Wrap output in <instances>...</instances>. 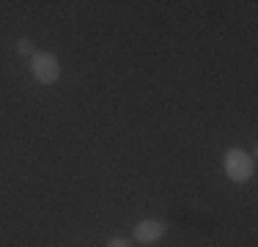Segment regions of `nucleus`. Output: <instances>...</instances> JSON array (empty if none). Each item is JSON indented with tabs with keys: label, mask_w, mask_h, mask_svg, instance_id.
<instances>
[{
	"label": "nucleus",
	"mask_w": 258,
	"mask_h": 247,
	"mask_svg": "<svg viewBox=\"0 0 258 247\" xmlns=\"http://www.w3.org/2000/svg\"><path fill=\"white\" fill-rule=\"evenodd\" d=\"M17 52H20V55H30V52H33V41H30V39H20V41H17Z\"/></svg>",
	"instance_id": "4"
},
{
	"label": "nucleus",
	"mask_w": 258,
	"mask_h": 247,
	"mask_svg": "<svg viewBox=\"0 0 258 247\" xmlns=\"http://www.w3.org/2000/svg\"><path fill=\"white\" fill-rule=\"evenodd\" d=\"M107 247H132V239H124V236H113L107 242Z\"/></svg>",
	"instance_id": "5"
},
{
	"label": "nucleus",
	"mask_w": 258,
	"mask_h": 247,
	"mask_svg": "<svg viewBox=\"0 0 258 247\" xmlns=\"http://www.w3.org/2000/svg\"><path fill=\"white\" fill-rule=\"evenodd\" d=\"M30 72L41 85H52L60 77V64L52 52L41 49V52H33V58H30Z\"/></svg>",
	"instance_id": "2"
},
{
	"label": "nucleus",
	"mask_w": 258,
	"mask_h": 247,
	"mask_svg": "<svg viewBox=\"0 0 258 247\" xmlns=\"http://www.w3.org/2000/svg\"><path fill=\"white\" fill-rule=\"evenodd\" d=\"M223 168H225V176L236 184H247L250 178L255 176V159L250 157L247 151L242 148H228L223 157Z\"/></svg>",
	"instance_id": "1"
},
{
	"label": "nucleus",
	"mask_w": 258,
	"mask_h": 247,
	"mask_svg": "<svg viewBox=\"0 0 258 247\" xmlns=\"http://www.w3.org/2000/svg\"><path fill=\"white\" fill-rule=\"evenodd\" d=\"M165 231H168V225L162 220H140L132 231V239L138 244H157L165 236Z\"/></svg>",
	"instance_id": "3"
}]
</instances>
